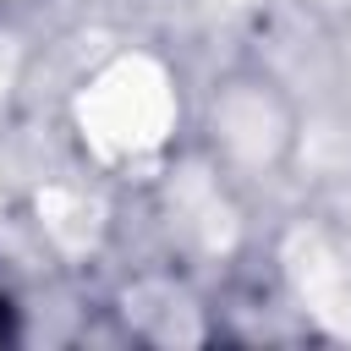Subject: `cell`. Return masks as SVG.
<instances>
[{
  "mask_svg": "<svg viewBox=\"0 0 351 351\" xmlns=\"http://www.w3.org/2000/svg\"><path fill=\"white\" fill-rule=\"evenodd\" d=\"M214 143L247 165H269L285 148V115L263 99V82H230V93L214 99Z\"/></svg>",
  "mask_w": 351,
  "mask_h": 351,
  "instance_id": "obj_1",
  "label": "cell"
}]
</instances>
